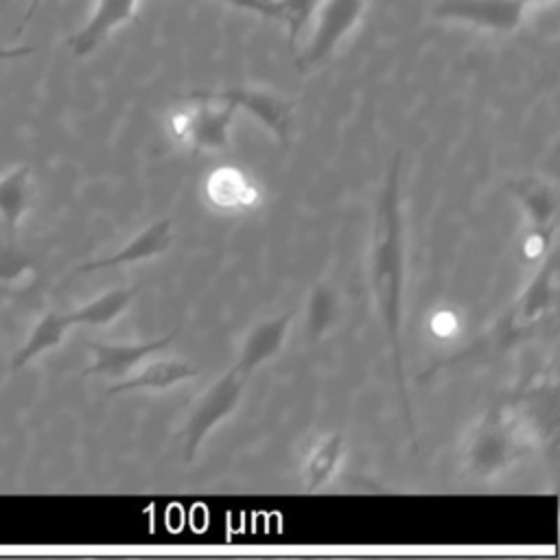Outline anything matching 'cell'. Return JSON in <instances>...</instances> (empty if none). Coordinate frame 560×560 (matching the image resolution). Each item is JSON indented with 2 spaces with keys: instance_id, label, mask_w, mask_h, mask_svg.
<instances>
[{
  "instance_id": "2",
  "label": "cell",
  "mask_w": 560,
  "mask_h": 560,
  "mask_svg": "<svg viewBox=\"0 0 560 560\" xmlns=\"http://www.w3.org/2000/svg\"><path fill=\"white\" fill-rule=\"evenodd\" d=\"M529 451V435L518 418L505 416L503 411H490L472 431L468 442L466 459L468 468L481 477L490 479L510 468Z\"/></svg>"
},
{
  "instance_id": "17",
  "label": "cell",
  "mask_w": 560,
  "mask_h": 560,
  "mask_svg": "<svg viewBox=\"0 0 560 560\" xmlns=\"http://www.w3.org/2000/svg\"><path fill=\"white\" fill-rule=\"evenodd\" d=\"M133 289H112L83 306L68 311L72 326H107L116 322L133 300Z\"/></svg>"
},
{
  "instance_id": "6",
  "label": "cell",
  "mask_w": 560,
  "mask_h": 560,
  "mask_svg": "<svg viewBox=\"0 0 560 560\" xmlns=\"http://www.w3.org/2000/svg\"><path fill=\"white\" fill-rule=\"evenodd\" d=\"M529 11H534L529 0H438L433 7V15L440 20L492 33L516 31Z\"/></svg>"
},
{
  "instance_id": "25",
  "label": "cell",
  "mask_w": 560,
  "mask_h": 560,
  "mask_svg": "<svg viewBox=\"0 0 560 560\" xmlns=\"http://www.w3.org/2000/svg\"><path fill=\"white\" fill-rule=\"evenodd\" d=\"M39 2H42V0H31V4H28V11H26V15H24V20H22V26H24V24H26V22L33 18V13H35V11H37V7H39Z\"/></svg>"
},
{
  "instance_id": "26",
  "label": "cell",
  "mask_w": 560,
  "mask_h": 560,
  "mask_svg": "<svg viewBox=\"0 0 560 560\" xmlns=\"http://www.w3.org/2000/svg\"><path fill=\"white\" fill-rule=\"evenodd\" d=\"M556 0H529V4H532V9H545V7H549V4H553Z\"/></svg>"
},
{
  "instance_id": "22",
  "label": "cell",
  "mask_w": 560,
  "mask_h": 560,
  "mask_svg": "<svg viewBox=\"0 0 560 560\" xmlns=\"http://www.w3.org/2000/svg\"><path fill=\"white\" fill-rule=\"evenodd\" d=\"M234 9H241L245 13H254L258 18H267V20H282V4L280 0H221Z\"/></svg>"
},
{
  "instance_id": "10",
  "label": "cell",
  "mask_w": 560,
  "mask_h": 560,
  "mask_svg": "<svg viewBox=\"0 0 560 560\" xmlns=\"http://www.w3.org/2000/svg\"><path fill=\"white\" fill-rule=\"evenodd\" d=\"M291 319H293V313L289 311V313L267 317V319H260L258 324H254L241 343L238 359L234 365L243 374L252 376L260 365L269 363L282 350L287 335H289Z\"/></svg>"
},
{
  "instance_id": "11",
  "label": "cell",
  "mask_w": 560,
  "mask_h": 560,
  "mask_svg": "<svg viewBox=\"0 0 560 560\" xmlns=\"http://www.w3.org/2000/svg\"><path fill=\"white\" fill-rule=\"evenodd\" d=\"M171 243H173V221L160 219L147 225L140 234H136L127 245H122L112 256L90 260L81 265L79 271H96V269H109V267L129 265V262H142V260L162 256L171 247Z\"/></svg>"
},
{
  "instance_id": "15",
  "label": "cell",
  "mask_w": 560,
  "mask_h": 560,
  "mask_svg": "<svg viewBox=\"0 0 560 560\" xmlns=\"http://www.w3.org/2000/svg\"><path fill=\"white\" fill-rule=\"evenodd\" d=\"M74 328L68 313H46L31 330L24 346L18 350L15 359L11 361L13 370L24 368L26 363L35 361L39 354L55 350L68 335V330Z\"/></svg>"
},
{
  "instance_id": "20",
  "label": "cell",
  "mask_w": 560,
  "mask_h": 560,
  "mask_svg": "<svg viewBox=\"0 0 560 560\" xmlns=\"http://www.w3.org/2000/svg\"><path fill=\"white\" fill-rule=\"evenodd\" d=\"M245 192H247V182L234 171L217 173V177L210 184V195L223 206L245 201Z\"/></svg>"
},
{
  "instance_id": "13",
  "label": "cell",
  "mask_w": 560,
  "mask_h": 560,
  "mask_svg": "<svg viewBox=\"0 0 560 560\" xmlns=\"http://www.w3.org/2000/svg\"><path fill=\"white\" fill-rule=\"evenodd\" d=\"M199 370L190 363L175 361V359H164L144 365L138 374L122 378L120 383L109 387V394H120V392H162L173 385H179L186 378L197 376Z\"/></svg>"
},
{
  "instance_id": "7",
  "label": "cell",
  "mask_w": 560,
  "mask_h": 560,
  "mask_svg": "<svg viewBox=\"0 0 560 560\" xmlns=\"http://www.w3.org/2000/svg\"><path fill=\"white\" fill-rule=\"evenodd\" d=\"M201 94L210 96V98H219L225 101L230 105H234L236 109H245L249 116H254L260 125L267 127V131L273 133V138L278 142H282L284 147L289 144V136H291V103L271 92V90H262V88H245V85H236V88H225V90H201Z\"/></svg>"
},
{
  "instance_id": "23",
  "label": "cell",
  "mask_w": 560,
  "mask_h": 560,
  "mask_svg": "<svg viewBox=\"0 0 560 560\" xmlns=\"http://www.w3.org/2000/svg\"><path fill=\"white\" fill-rule=\"evenodd\" d=\"M26 269L28 265L24 262V258L9 249H0V282L18 280L22 273H26Z\"/></svg>"
},
{
  "instance_id": "5",
  "label": "cell",
  "mask_w": 560,
  "mask_h": 560,
  "mask_svg": "<svg viewBox=\"0 0 560 560\" xmlns=\"http://www.w3.org/2000/svg\"><path fill=\"white\" fill-rule=\"evenodd\" d=\"M365 7L368 0H324L317 9L308 44L298 59V68L311 70L326 61L361 22Z\"/></svg>"
},
{
  "instance_id": "21",
  "label": "cell",
  "mask_w": 560,
  "mask_h": 560,
  "mask_svg": "<svg viewBox=\"0 0 560 560\" xmlns=\"http://www.w3.org/2000/svg\"><path fill=\"white\" fill-rule=\"evenodd\" d=\"M282 4V24L289 31V39L295 42L302 28L308 24L317 9V0H280Z\"/></svg>"
},
{
  "instance_id": "14",
  "label": "cell",
  "mask_w": 560,
  "mask_h": 560,
  "mask_svg": "<svg viewBox=\"0 0 560 560\" xmlns=\"http://www.w3.org/2000/svg\"><path fill=\"white\" fill-rule=\"evenodd\" d=\"M346 455V440L341 433H328L322 438L306 457L304 464V488L315 492L328 486L341 468Z\"/></svg>"
},
{
  "instance_id": "18",
  "label": "cell",
  "mask_w": 560,
  "mask_h": 560,
  "mask_svg": "<svg viewBox=\"0 0 560 560\" xmlns=\"http://www.w3.org/2000/svg\"><path fill=\"white\" fill-rule=\"evenodd\" d=\"M339 315V298L326 282L313 287L306 302V335L311 341H319L335 324Z\"/></svg>"
},
{
  "instance_id": "4",
  "label": "cell",
  "mask_w": 560,
  "mask_h": 560,
  "mask_svg": "<svg viewBox=\"0 0 560 560\" xmlns=\"http://www.w3.org/2000/svg\"><path fill=\"white\" fill-rule=\"evenodd\" d=\"M190 105L173 116V131L184 142L197 149H225L230 144V127L236 114V107L210 98L197 92H188L182 96Z\"/></svg>"
},
{
  "instance_id": "9",
  "label": "cell",
  "mask_w": 560,
  "mask_h": 560,
  "mask_svg": "<svg viewBox=\"0 0 560 560\" xmlns=\"http://www.w3.org/2000/svg\"><path fill=\"white\" fill-rule=\"evenodd\" d=\"M175 339V332H168L166 337L151 339V341H138V343H101L90 341L88 348L94 354V361L85 370V374H98L109 378H125L131 374L144 359L151 354L164 350Z\"/></svg>"
},
{
  "instance_id": "8",
  "label": "cell",
  "mask_w": 560,
  "mask_h": 560,
  "mask_svg": "<svg viewBox=\"0 0 560 560\" xmlns=\"http://www.w3.org/2000/svg\"><path fill=\"white\" fill-rule=\"evenodd\" d=\"M140 0H96L90 18L68 37V48L74 57H88L94 52L116 28L127 24Z\"/></svg>"
},
{
  "instance_id": "19",
  "label": "cell",
  "mask_w": 560,
  "mask_h": 560,
  "mask_svg": "<svg viewBox=\"0 0 560 560\" xmlns=\"http://www.w3.org/2000/svg\"><path fill=\"white\" fill-rule=\"evenodd\" d=\"M553 300H556V262H553V258H549L538 269V273L534 276L529 287L525 289L521 304H518V317L523 322H529V319L542 315L545 311H549Z\"/></svg>"
},
{
  "instance_id": "12",
  "label": "cell",
  "mask_w": 560,
  "mask_h": 560,
  "mask_svg": "<svg viewBox=\"0 0 560 560\" xmlns=\"http://www.w3.org/2000/svg\"><path fill=\"white\" fill-rule=\"evenodd\" d=\"M512 192L518 197L532 223V238L542 249L549 245L553 234V217H556V195L551 186L538 177H523L510 182Z\"/></svg>"
},
{
  "instance_id": "16",
  "label": "cell",
  "mask_w": 560,
  "mask_h": 560,
  "mask_svg": "<svg viewBox=\"0 0 560 560\" xmlns=\"http://www.w3.org/2000/svg\"><path fill=\"white\" fill-rule=\"evenodd\" d=\"M28 195H31L28 166H18V168L0 175V221H2L11 243L18 234V225L28 208Z\"/></svg>"
},
{
  "instance_id": "1",
  "label": "cell",
  "mask_w": 560,
  "mask_h": 560,
  "mask_svg": "<svg viewBox=\"0 0 560 560\" xmlns=\"http://www.w3.org/2000/svg\"><path fill=\"white\" fill-rule=\"evenodd\" d=\"M370 284L389 348L392 372L409 435L416 440L411 402L402 368V284H405V223L400 203V155L392 160L376 199L370 241Z\"/></svg>"
},
{
  "instance_id": "3",
  "label": "cell",
  "mask_w": 560,
  "mask_h": 560,
  "mask_svg": "<svg viewBox=\"0 0 560 560\" xmlns=\"http://www.w3.org/2000/svg\"><path fill=\"white\" fill-rule=\"evenodd\" d=\"M247 381L249 376L232 365L197 398L182 429L186 462H192L208 433L238 409Z\"/></svg>"
},
{
  "instance_id": "24",
  "label": "cell",
  "mask_w": 560,
  "mask_h": 560,
  "mask_svg": "<svg viewBox=\"0 0 560 560\" xmlns=\"http://www.w3.org/2000/svg\"><path fill=\"white\" fill-rule=\"evenodd\" d=\"M35 52V46H0V61L22 59Z\"/></svg>"
}]
</instances>
